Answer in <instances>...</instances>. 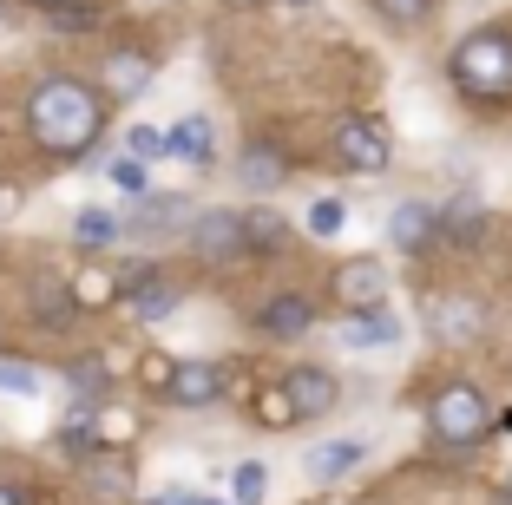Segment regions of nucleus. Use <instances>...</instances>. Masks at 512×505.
Returning <instances> with one entry per match:
<instances>
[{"label": "nucleus", "mask_w": 512, "mask_h": 505, "mask_svg": "<svg viewBox=\"0 0 512 505\" xmlns=\"http://www.w3.org/2000/svg\"><path fill=\"white\" fill-rule=\"evenodd\" d=\"M0 394L40 401V394H46V381H40V368H27V361H7V355H0Z\"/></svg>", "instance_id": "20"}, {"label": "nucleus", "mask_w": 512, "mask_h": 505, "mask_svg": "<svg viewBox=\"0 0 512 505\" xmlns=\"http://www.w3.org/2000/svg\"><path fill=\"white\" fill-rule=\"evenodd\" d=\"M335 296H342L348 309H375V302L388 296V269L381 263H342L335 269Z\"/></svg>", "instance_id": "9"}, {"label": "nucleus", "mask_w": 512, "mask_h": 505, "mask_svg": "<svg viewBox=\"0 0 512 505\" xmlns=\"http://www.w3.org/2000/svg\"><path fill=\"white\" fill-rule=\"evenodd\" d=\"M27 7H40V14H46V7H66V0H27Z\"/></svg>", "instance_id": "32"}, {"label": "nucleus", "mask_w": 512, "mask_h": 505, "mask_svg": "<svg viewBox=\"0 0 512 505\" xmlns=\"http://www.w3.org/2000/svg\"><path fill=\"white\" fill-rule=\"evenodd\" d=\"M224 7H256V0H224Z\"/></svg>", "instance_id": "33"}, {"label": "nucleus", "mask_w": 512, "mask_h": 505, "mask_svg": "<svg viewBox=\"0 0 512 505\" xmlns=\"http://www.w3.org/2000/svg\"><path fill=\"white\" fill-rule=\"evenodd\" d=\"M191 243L204 256H237L243 250V217H237V210H204L197 230H191Z\"/></svg>", "instance_id": "11"}, {"label": "nucleus", "mask_w": 512, "mask_h": 505, "mask_svg": "<svg viewBox=\"0 0 512 505\" xmlns=\"http://www.w3.org/2000/svg\"><path fill=\"white\" fill-rule=\"evenodd\" d=\"M243 250H263V256L289 250V230H283V217H276V210H250V217H243Z\"/></svg>", "instance_id": "18"}, {"label": "nucleus", "mask_w": 512, "mask_h": 505, "mask_svg": "<svg viewBox=\"0 0 512 505\" xmlns=\"http://www.w3.org/2000/svg\"><path fill=\"white\" fill-rule=\"evenodd\" d=\"M132 309H138V322H158V315H171V309H178V289L151 276V283H145V289L132 296Z\"/></svg>", "instance_id": "21"}, {"label": "nucleus", "mask_w": 512, "mask_h": 505, "mask_svg": "<svg viewBox=\"0 0 512 505\" xmlns=\"http://www.w3.org/2000/svg\"><path fill=\"white\" fill-rule=\"evenodd\" d=\"M263 492H270V466H263V460L237 466V479H230V499H237V505H263Z\"/></svg>", "instance_id": "22"}, {"label": "nucleus", "mask_w": 512, "mask_h": 505, "mask_svg": "<svg viewBox=\"0 0 512 505\" xmlns=\"http://www.w3.org/2000/svg\"><path fill=\"white\" fill-rule=\"evenodd\" d=\"M171 151H178L184 164H211V158H217L211 119H178V132H171Z\"/></svg>", "instance_id": "17"}, {"label": "nucleus", "mask_w": 512, "mask_h": 505, "mask_svg": "<svg viewBox=\"0 0 512 505\" xmlns=\"http://www.w3.org/2000/svg\"><path fill=\"white\" fill-rule=\"evenodd\" d=\"M237 178H243V191H276V184L289 178V171H283V151H276V145H243Z\"/></svg>", "instance_id": "12"}, {"label": "nucleus", "mask_w": 512, "mask_h": 505, "mask_svg": "<svg viewBox=\"0 0 512 505\" xmlns=\"http://www.w3.org/2000/svg\"><path fill=\"white\" fill-rule=\"evenodd\" d=\"M427 427H434V440L447 446H467L486 433V394L473 381H447L434 394V407H427Z\"/></svg>", "instance_id": "3"}, {"label": "nucleus", "mask_w": 512, "mask_h": 505, "mask_svg": "<svg viewBox=\"0 0 512 505\" xmlns=\"http://www.w3.org/2000/svg\"><path fill=\"white\" fill-rule=\"evenodd\" d=\"M27 125H33V145L40 151H53V158H86V145L99 138L106 119H99V92L66 79V73H53V79L33 86Z\"/></svg>", "instance_id": "1"}, {"label": "nucleus", "mask_w": 512, "mask_h": 505, "mask_svg": "<svg viewBox=\"0 0 512 505\" xmlns=\"http://www.w3.org/2000/svg\"><path fill=\"white\" fill-rule=\"evenodd\" d=\"M375 14L394 20V27H421V20L434 14V0H375Z\"/></svg>", "instance_id": "27"}, {"label": "nucleus", "mask_w": 512, "mask_h": 505, "mask_svg": "<svg viewBox=\"0 0 512 505\" xmlns=\"http://www.w3.org/2000/svg\"><path fill=\"white\" fill-rule=\"evenodd\" d=\"M453 79L473 92V99H506L512 92V40L506 33H473V40L453 46Z\"/></svg>", "instance_id": "2"}, {"label": "nucleus", "mask_w": 512, "mask_h": 505, "mask_svg": "<svg viewBox=\"0 0 512 505\" xmlns=\"http://www.w3.org/2000/svg\"><path fill=\"white\" fill-rule=\"evenodd\" d=\"M99 79H106L112 99H138V92L151 86V60L145 53H112V60L99 66Z\"/></svg>", "instance_id": "13"}, {"label": "nucleus", "mask_w": 512, "mask_h": 505, "mask_svg": "<svg viewBox=\"0 0 512 505\" xmlns=\"http://www.w3.org/2000/svg\"><path fill=\"white\" fill-rule=\"evenodd\" d=\"M309 230H316V237H342L348 230V204L342 197H316V204H309Z\"/></svg>", "instance_id": "23"}, {"label": "nucleus", "mask_w": 512, "mask_h": 505, "mask_svg": "<svg viewBox=\"0 0 512 505\" xmlns=\"http://www.w3.org/2000/svg\"><path fill=\"white\" fill-rule=\"evenodd\" d=\"M362 453H368L362 440H329V446H309L302 466H309V479H342L348 466H362Z\"/></svg>", "instance_id": "15"}, {"label": "nucleus", "mask_w": 512, "mask_h": 505, "mask_svg": "<svg viewBox=\"0 0 512 505\" xmlns=\"http://www.w3.org/2000/svg\"><path fill=\"white\" fill-rule=\"evenodd\" d=\"M125 151H132V158H165V151H171V138L165 132H151V125H132V132H125Z\"/></svg>", "instance_id": "28"}, {"label": "nucleus", "mask_w": 512, "mask_h": 505, "mask_svg": "<svg viewBox=\"0 0 512 505\" xmlns=\"http://www.w3.org/2000/svg\"><path fill=\"white\" fill-rule=\"evenodd\" d=\"M99 20H106V14H99L92 0H66V7H46V27H53V33H92Z\"/></svg>", "instance_id": "19"}, {"label": "nucleus", "mask_w": 512, "mask_h": 505, "mask_svg": "<svg viewBox=\"0 0 512 505\" xmlns=\"http://www.w3.org/2000/svg\"><path fill=\"white\" fill-rule=\"evenodd\" d=\"M66 381H73V394L79 401H92V394H99V401H106V361H73V368H66Z\"/></svg>", "instance_id": "24"}, {"label": "nucleus", "mask_w": 512, "mask_h": 505, "mask_svg": "<svg viewBox=\"0 0 512 505\" xmlns=\"http://www.w3.org/2000/svg\"><path fill=\"white\" fill-rule=\"evenodd\" d=\"M73 243L79 250H112V243H125V217H112V210H79Z\"/></svg>", "instance_id": "14"}, {"label": "nucleus", "mask_w": 512, "mask_h": 505, "mask_svg": "<svg viewBox=\"0 0 512 505\" xmlns=\"http://www.w3.org/2000/svg\"><path fill=\"white\" fill-rule=\"evenodd\" d=\"M106 178L119 184V191H138V197H145V191H151V164L125 151V158H112V171H106Z\"/></svg>", "instance_id": "25"}, {"label": "nucleus", "mask_w": 512, "mask_h": 505, "mask_svg": "<svg viewBox=\"0 0 512 505\" xmlns=\"http://www.w3.org/2000/svg\"><path fill=\"white\" fill-rule=\"evenodd\" d=\"M283 387H289V401H296V420H322V414H335V401H342V387H335L329 368H296Z\"/></svg>", "instance_id": "7"}, {"label": "nucleus", "mask_w": 512, "mask_h": 505, "mask_svg": "<svg viewBox=\"0 0 512 505\" xmlns=\"http://www.w3.org/2000/svg\"><path fill=\"white\" fill-rule=\"evenodd\" d=\"M151 505H217V499H184V492H165V499H151Z\"/></svg>", "instance_id": "30"}, {"label": "nucleus", "mask_w": 512, "mask_h": 505, "mask_svg": "<svg viewBox=\"0 0 512 505\" xmlns=\"http://www.w3.org/2000/svg\"><path fill=\"white\" fill-rule=\"evenodd\" d=\"M73 309H79V302H73V289H66V283H40V289H33V322L53 328V335L73 328Z\"/></svg>", "instance_id": "16"}, {"label": "nucleus", "mask_w": 512, "mask_h": 505, "mask_svg": "<svg viewBox=\"0 0 512 505\" xmlns=\"http://www.w3.org/2000/svg\"><path fill=\"white\" fill-rule=\"evenodd\" d=\"M158 394H165L171 407H204V401H217V394H224V374H217L211 361H178V368H171V381L158 387Z\"/></svg>", "instance_id": "6"}, {"label": "nucleus", "mask_w": 512, "mask_h": 505, "mask_svg": "<svg viewBox=\"0 0 512 505\" xmlns=\"http://www.w3.org/2000/svg\"><path fill=\"white\" fill-rule=\"evenodd\" d=\"M256 328H263L270 342H296V335L316 328V302L296 296V289H283V296H270L263 309H256Z\"/></svg>", "instance_id": "5"}, {"label": "nucleus", "mask_w": 512, "mask_h": 505, "mask_svg": "<svg viewBox=\"0 0 512 505\" xmlns=\"http://www.w3.org/2000/svg\"><path fill=\"white\" fill-rule=\"evenodd\" d=\"M342 342L355 348V355H362V348H394L401 342V322H394L388 309H348V328H342Z\"/></svg>", "instance_id": "10"}, {"label": "nucleus", "mask_w": 512, "mask_h": 505, "mask_svg": "<svg viewBox=\"0 0 512 505\" xmlns=\"http://www.w3.org/2000/svg\"><path fill=\"white\" fill-rule=\"evenodd\" d=\"M263 420H270V427H289V420H296V401H289V387H270V394H263Z\"/></svg>", "instance_id": "29"}, {"label": "nucleus", "mask_w": 512, "mask_h": 505, "mask_svg": "<svg viewBox=\"0 0 512 505\" xmlns=\"http://www.w3.org/2000/svg\"><path fill=\"white\" fill-rule=\"evenodd\" d=\"M0 505H20V492H14V486H7V479H0Z\"/></svg>", "instance_id": "31"}, {"label": "nucleus", "mask_w": 512, "mask_h": 505, "mask_svg": "<svg viewBox=\"0 0 512 505\" xmlns=\"http://www.w3.org/2000/svg\"><path fill=\"white\" fill-rule=\"evenodd\" d=\"M473 322H480V309H473V302H440V309H434V328H440V335H473Z\"/></svg>", "instance_id": "26"}, {"label": "nucleus", "mask_w": 512, "mask_h": 505, "mask_svg": "<svg viewBox=\"0 0 512 505\" xmlns=\"http://www.w3.org/2000/svg\"><path fill=\"white\" fill-rule=\"evenodd\" d=\"M335 158L348 164V171H362V178H381L394 158V138L381 119H342L335 125Z\"/></svg>", "instance_id": "4"}, {"label": "nucleus", "mask_w": 512, "mask_h": 505, "mask_svg": "<svg viewBox=\"0 0 512 505\" xmlns=\"http://www.w3.org/2000/svg\"><path fill=\"white\" fill-rule=\"evenodd\" d=\"M388 237H394V250H427V243L440 237V210L421 204V197H407V204H394Z\"/></svg>", "instance_id": "8"}]
</instances>
